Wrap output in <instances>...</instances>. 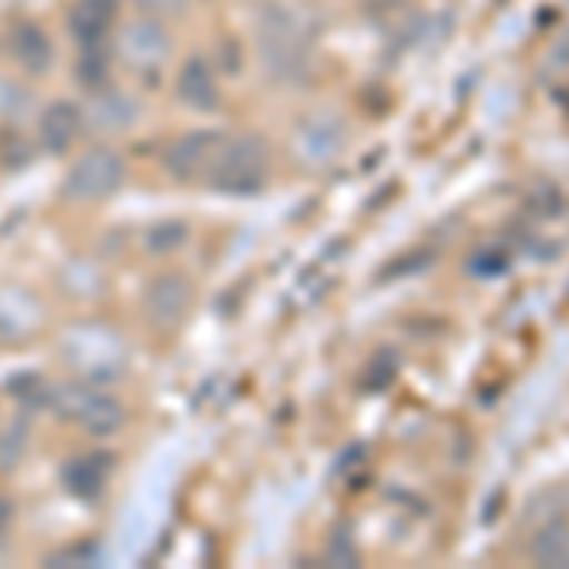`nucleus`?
<instances>
[{"label":"nucleus","mask_w":569,"mask_h":569,"mask_svg":"<svg viewBox=\"0 0 569 569\" xmlns=\"http://www.w3.org/2000/svg\"><path fill=\"white\" fill-rule=\"evenodd\" d=\"M110 471H114V460L107 452H80L61 467V482L72 498H99L103 486L110 482Z\"/></svg>","instance_id":"obj_16"},{"label":"nucleus","mask_w":569,"mask_h":569,"mask_svg":"<svg viewBox=\"0 0 569 569\" xmlns=\"http://www.w3.org/2000/svg\"><path fill=\"white\" fill-rule=\"evenodd\" d=\"M110 53L114 66H122L130 77H141L144 84H160L163 69L176 61V34H171L168 20L137 12L133 20L118 23L114 39H110Z\"/></svg>","instance_id":"obj_3"},{"label":"nucleus","mask_w":569,"mask_h":569,"mask_svg":"<svg viewBox=\"0 0 569 569\" xmlns=\"http://www.w3.org/2000/svg\"><path fill=\"white\" fill-rule=\"evenodd\" d=\"M42 305L23 289H0V338L4 342H23L42 323Z\"/></svg>","instance_id":"obj_15"},{"label":"nucleus","mask_w":569,"mask_h":569,"mask_svg":"<svg viewBox=\"0 0 569 569\" xmlns=\"http://www.w3.org/2000/svg\"><path fill=\"white\" fill-rule=\"evenodd\" d=\"M99 558V550L91 547V543H84V547H69V550H58V555L50 558V562H58V566H77V562H84V566H91Z\"/></svg>","instance_id":"obj_25"},{"label":"nucleus","mask_w":569,"mask_h":569,"mask_svg":"<svg viewBox=\"0 0 569 569\" xmlns=\"http://www.w3.org/2000/svg\"><path fill=\"white\" fill-rule=\"evenodd\" d=\"M190 308H194V281L187 273L163 270L144 289V316L156 330H179Z\"/></svg>","instance_id":"obj_10"},{"label":"nucleus","mask_w":569,"mask_h":569,"mask_svg":"<svg viewBox=\"0 0 569 569\" xmlns=\"http://www.w3.org/2000/svg\"><path fill=\"white\" fill-rule=\"evenodd\" d=\"M141 118H144V107H141V99H137L130 88L107 84L99 91H88L84 130L99 133V137L130 133V130H137V122H141Z\"/></svg>","instance_id":"obj_9"},{"label":"nucleus","mask_w":569,"mask_h":569,"mask_svg":"<svg viewBox=\"0 0 569 569\" xmlns=\"http://www.w3.org/2000/svg\"><path fill=\"white\" fill-rule=\"evenodd\" d=\"M58 284L72 300H96V297H103V289H107V273H103V266L91 259H72L58 270Z\"/></svg>","instance_id":"obj_18"},{"label":"nucleus","mask_w":569,"mask_h":569,"mask_svg":"<svg viewBox=\"0 0 569 569\" xmlns=\"http://www.w3.org/2000/svg\"><path fill=\"white\" fill-rule=\"evenodd\" d=\"M126 182V160L110 144H91L69 163L66 179H61V198L72 206H96L118 194Z\"/></svg>","instance_id":"obj_6"},{"label":"nucleus","mask_w":569,"mask_h":569,"mask_svg":"<svg viewBox=\"0 0 569 569\" xmlns=\"http://www.w3.org/2000/svg\"><path fill=\"white\" fill-rule=\"evenodd\" d=\"M330 562H335V566H357V550L350 543V536H338L335 543H330Z\"/></svg>","instance_id":"obj_26"},{"label":"nucleus","mask_w":569,"mask_h":569,"mask_svg":"<svg viewBox=\"0 0 569 569\" xmlns=\"http://www.w3.org/2000/svg\"><path fill=\"white\" fill-rule=\"evenodd\" d=\"M72 77H77V84L84 91H99V88L114 84V53H110L107 46H80Z\"/></svg>","instance_id":"obj_19"},{"label":"nucleus","mask_w":569,"mask_h":569,"mask_svg":"<svg viewBox=\"0 0 569 569\" xmlns=\"http://www.w3.org/2000/svg\"><path fill=\"white\" fill-rule=\"evenodd\" d=\"M12 528H16V505L8 501V498H0V550H8Z\"/></svg>","instance_id":"obj_27"},{"label":"nucleus","mask_w":569,"mask_h":569,"mask_svg":"<svg viewBox=\"0 0 569 569\" xmlns=\"http://www.w3.org/2000/svg\"><path fill=\"white\" fill-rule=\"evenodd\" d=\"M220 141L217 130H187L179 137H171L168 149H163L160 163L176 182H201L209 168V156H213Z\"/></svg>","instance_id":"obj_12"},{"label":"nucleus","mask_w":569,"mask_h":569,"mask_svg":"<svg viewBox=\"0 0 569 569\" xmlns=\"http://www.w3.org/2000/svg\"><path fill=\"white\" fill-rule=\"evenodd\" d=\"M509 270V262H505V254L490 251V254H475L471 259V273H479V278H498V273Z\"/></svg>","instance_id":"obj_24"},{"label":"nucleus","mask_w":569,"mask_h":569,"mask_svg":"<svg viewBox=\"0 0 569 569\" xmlns=\"http://www.w3.org/2000/svg\"><path fill=\"white\" fill-rule=\"evenodd\" d=\"M0 46H4V58L23 77H46L53 69V61H58L50 31L39 20H31V16H20V20L8 23L4 34H0Z\"/></svg>","instance_id":"obj_8"},{"label":"nucleus","mask_w":569,"mask_h":569,"mask_svg":"<svg viewBox=\"0 0 569 569\" xmlns=\"http://www.w3.org/2000/svg\"><path fill=\"white\" fill-rule=\"evenodd\" d=\"M176 99L194 114H213L220 107V72L213 58L206 53H190L176 72Z\"/></svg>","instance_id":"obj_13"},{"label":"nucleus","mask_w":569,"mask_h":569,"mask_svg":"<svg viewBox=\"0 0 569 569\" xmlns=\"http://www.w3.org/2000/svg\"><path fill=\"white\" fill-rule=\"evenodd\" d=\"M80 133H84V107L72 99H53L39 110L34 137L46 152H69L80 141Z\"/></svg>","instance_id":"obj_14"},{"label":"nucleus","mask_w":569,"mask_h":569,"mask_svg":"<svg viewBox=\"0 0 569 569\" xmlns=\"http://www.w3.org/2000/svg\"><path fill=\"white\" fill-rule=\"evenodd\" d=\"M254 34H259V66L270 77V84H308L316 27L297 4L262 0L254 12Z\"/></svg>","instance_id":"obj_1"},{"label":"nucleus","mask_w":569,"mask_h":569,"mask_svg":"<svg viewBox=\"0 0 569 569\" xmlns=\"http://www.w3.org/2000/svg\"><path fill=\"white\" fill-rule=\"evenodd\" d=\"M58 350L77 380L103 383V388H110L126 372V365H130L126 338L103 323H77L72 330H66Z\"/></svg>","instance_id":"obj_4"},{"label":"nucleus","mask_w":569,"mask_h":569,"mask_svg":"<svg viewBox=\"0 0 569 569\" xmlns=\"http://www.w3.org/2000/svg\"><path fill=\"white\" fill-rule=\"evenodd\" d=\"M346 141H350V130L335 110H311L292 126V156L305 168H330L346 152Z\"/></svg>","instance_id":"obj_7"},{"label":"nucleus","mask_w":569,"mask_h":569,"mask_svg":"<svg viewBox=\"0 0 569 569\" xmlns=\"http://www.w3.org/2000/svg\"><path fill=\"white\" fill-rule=\"evenodd\" d=\"M27 445H31V426L23 415L0 421V471H16L27 456Z\"/></svg>","instance_id":"obj_20"},{"label":"nucleus","mask_w":569,"mask_h":569,"mask_svg":"<svg viewBox=\"0 0 569 569\" xmlns=\"http://www.w3.org/2000/svg\"><path fill=\"white\" fill-rule=\"evenodd\" d=\"M122 23V0H69L66 31L77 46H107Z\"/></svg>","instance_id":"obj_11"},{"label":"nucleus","mask_w":569,"mask_h":569,"mask_svg":"<svg viewBox=\"0 0 569 569\" xmlns=\"http://www.w3.org/2000/svg\"><path fill=\"white\" fill-rule=\"evenodd\" d=\"M133 8L144 16H156V20H176L190 8V0H133Z\"/></svg>","instance_id":"obj_23"},{"label":"nucleus","mask_w":569,"mask_h":569,"mask_svg":"<svg viewBox=\"0 0 569 569\" xmlns=\"http://www.w3.org/2000/svg\"><path fill=\"white\" fill-rule=\"evenodd\" d=\"M528 555L536 566L569 569V517H550L547 525H539Z\"/></svg>","instance_id":"obj_17"},{"label":"nucleus","mask_w":569,"mask_h":569,"mask_svg":"<svg viewBox=\"0 0 569 569\" xmlns=\"http://www.w3.org/2000/svg\"><path fill=\"white\" fill-rule=\"evenodd\" d=\"M46 410L88 437H110L126 426L122 402H118L103 383H88V380L50 383V391H46Z\"/></svg>","instance_id":"obj_5"},{"label":"nucleus","mask_w":569,"mask_h":569,"mask_svg":"<svg viewBox=\"0 0 569 569\" xmlns=\"http://www.w3.org/2000/svg\"><path fill=\"white\" fill-rule=\"evenodd\" d=\"M31 107H34L31 88H27L23 80L4 77V72H0V122L20 126L23 118H31Z\"/></svg>","instance_id":"obj_21"},{"label":"nucleus","mask_w":569,"mask_h":569,"mask_svg":"<svg viewBox=\"0 0 569 569\" xmlns=\"http://www.w3.org/2000/svg\"><path fill=\"white\" fill-rule=\"evenodd\" d=\"M187 240H190V224H182V220H160V224H152L149 232H144V251L171 254V251H179V247H187Z\"/></svg>","instance_id":"obj_22"},{"label":"nucleus","mask_w":569,"mask_h":569,"mask_svg":"<svg viewBox=\"0 0 569 569\" xmlns=\"http://www.w3.org/2000/svg\"><path fill=\"white\" fill-rule=\"evenodd\" d=\"M270 179V144L259 133H220L206 168V187L217 194H259Z\"/></svg>","instance_id":"obj_2"}]
</instances>
